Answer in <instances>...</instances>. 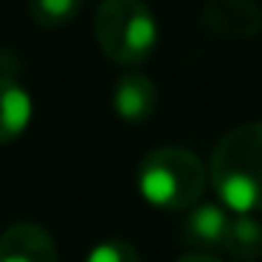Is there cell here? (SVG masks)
Returning a JSON list of instances; mask_svg holds the SVG:
<instances>
[{"instance_id":"7a4b0ae2","label":"cell","mask_w":262,"mask_h":262,"mask_svg":"<svg viewBox=\"0 0 262 262\" xmlns=\"http://www.w3.org/2000/svg\"><path fill=\"white\" fill-rule=\"evenodd\" d=\"M203 161L183 147H158L147 152L138 164V192L147 203L164 211L192 209L206 189Z\"/></svg>"},{"instance_id":"7c38bea8","label":"cell","mask_w":262,"mask_h":262,"mask_svg":"<svg viewBox=\"0 0 262 262\" xmlns=\"http://www.w3.org/2000/svg\"><path fill=\"white\" fill-rule=\"evenodd\" d=\"M178 262H220V259L211 254H203V251H194V254H183Z\"/></svg>"},{"instance_id":"8fae6325","label":"cell","mask_w":262,"mask_h":262,"mask_svg":"<svg viewBox=\"0 0 262 262\" xmlns=\"http://www.w3.org/2000/svg\"><path fill=\"white\" fill-rule=\"evenodd\" d=\"M85 262H141V256L124 239H104L96 248H91Z\"/></svg>"},{"instance_id":"5b68a950","label":"cell","mask_w":262,"mask_h":262,"mask_svg":"<svg viewBox=\"0 0 262 262\" xmlns=\"http://www.w3.org/2000/svg\"><path fill=\"white\" fill-rule=\"evenodd\" d=\"M0 262H59L57 243L40 223H14L0 234Z\"/></svg>"},{"instance_id":"ba28073f","label":"cell","mask_w":262,"mask_h":262,"mask_svg":"<svg viewBox=\"0 0 262 262\" xmlns=\"http://www.w3.org/2000/svg\"><path fill=\"white\" fill-rule=\"evenodd\" d=\"M228 220L226 209L217 203H200L192 206V211L183 220V239L194 248H223V239L228 231Z\"/></svg>"},{"instance_id":"6da1fadb","label":"cell","mask_w":262,"mask_h":262,"mask_svg":"<svg viewBox=\"0 0 262 262\" xmlns=\"http://www.w3.org/2000/svg\"><path fill=\"white\" fill-rule=\"evenodd\" d=\"M209 178L226 209L237 214L262 211V121L239 124L217 141Z\"/></svg>"},{"instance_id":"3957f363","label":"cell","mask_w":262,"mask_h":262,"mask_svg":"<svg viewBox=\"0 0 262 262\" xmlns=\"http://www.w3.org/2000/svg\"><path fill=\"white\" fill-rule=\"evenodd\" d=\"M93 34L107 59L141 65L155 51L158 23L144 0H102L93 14Z\"/></svg>"},{"instance_id":"9c48e42d","label":"cell","mask_w":262,"mask_h":262,"mask_svg":"<svg viewBox=\"0 0 262 262\" xmlns=\"http://www.w3.org/2000/svg\"><path fill=\"white\" fill-rule=\"evenodd\" d=\"M223 248L239 262H254L262 256V223L251 214H239L228 220V231Z\"/></svg>"},{"instance_id":"30bf717a","label":"cell","mask_w":262,"mask_h":262,"mask_svg":"<svg viewBox=\"0 0 262 262\" xmlns=\"http://www.w3.org/2000/svg\"><path fill=\"white\" fill-rule=\"evenodd\" d=\"M85 0H29V14L42 29H59L68 26L82 12Z\"/></svg>"},{"instance_id":"277c9868","label":"cell","mask_w":262,"mask_h":262,"mask_svg":"<svg viewBox=\"0 0 262 262\" xmlns=\"http://www.w3.org/2000/svg\"><path fill=\"white\" fill-rule=\"evenodd\" d=\"M200 26L223 40H254L262 31V9L256 0H206Z\"/></svg>"},{"instance_id":"8992f818","label":"cell","mask_w":262,"mask_h":262,"mask_svg":"<svg viewBox=\"0 0 262 262\" xmlns=\"http://www.w3.org/2000/svg\"><path fill=\"white\" fill-rule=\"evenodd\" d=\"M158 104V91L155 82L149 76L138 74H124L113 88V110L119 113V119H124L127 124H141L155 113Z\"/></svg>"},{"instance_id":"52a82bcc","label":"cell","mask_w":262,"mask_h":262,"mask_svg":"<svg viewBox=\"0 0 262 262\" xmlns=\"http://www.w3.org/2000/svg\"><path fill=\"white\" fill-rule=\"evenodd\" d=\"M31 96L14 76H0V144H12L31 121Z\"/></svg>"}]
</instances>
